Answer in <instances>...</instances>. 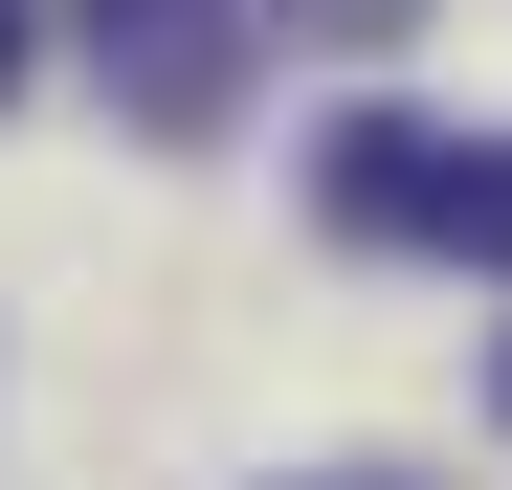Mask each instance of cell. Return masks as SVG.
<instances>
[{"instance_id": "2", "label": "cell", "mask_w": 512, "mask_h": 490, "mask_svg": "<svg viewBox=\"0 0 512 490\" xmlns=\"http://www.w3.org/2000/svg\"><path fill=\"white\" fill-rule=\"evenodd\" d=\"M446 179H468V134H423V112H334V156H312V201L357 245H446Z\"/></svg>"}, {"instance_id": "4", "label": "cell", "mask_w": 512, "mask_h": 490, "mask_svg": "<svg viewBox=\"0 0 512 490\" xmlns=\"http://www.w3.org/2000/svg\"><path fill=\"white\" fill-rule=\"evenodd\" d=\"M268 23H290V45H401L423 0H268Z\"/></svg>"}, {"instance_id": "5", "label": "cell", "mask_w": 512, "mask_h": 490, "mask_svg": "<svg viewBox=\"0 0 512 490\" xmlns=\"http://www.w3.org/2000/svg\"><path fill=\"white\" fill-rule=\"evenodd\" d=\"M0 90H23V0H0Z\"/></svg>"}, {"instance_id": "6", "label": "cell", "mask_w": 512, "mask_h": 490, "mask_svg": "<svg viewBox=\"0 0 512 490\" xmlns=\"http://www.w3.org/2000/svg\"><path fill=\"white\" fill-rule=\"evenodd\" d=\"M490 401H512V357H490Z\"/></svg>"}, {"instance_id": "1", "label": "cell", "mask_w": 512, "mask_h": 490, "mask_svg": "<svg viewBox=\"0 0 512 490\" xmlns=\"http://www.w3.org/2000/svg\"><path fill=\"white\" fill-rule=\"evenodd\" d=\"M245 45H268V0H90V67L134 134H223L245 112Z\"/></svg>"}, {"instance_id": "3", "label": "cell", "mask_w": 512, "mask_h": 490, "mask_svg": "<svg viewBox=\"0 0 512 490\" xmlns=\"http://www.w3.org/2000/svg\"><path fill=\"white\" fill-rule=\"evenodd\" d=\"M446 245H468V268H512V134H468V179H446Z\"/></svg>"}]
</instances>
